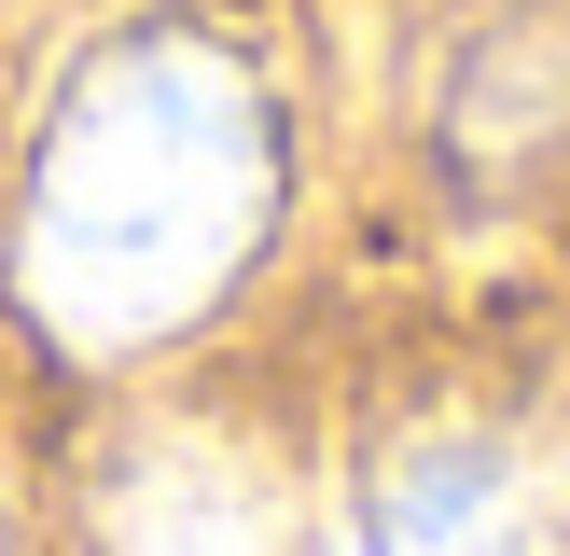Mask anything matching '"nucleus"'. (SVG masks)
I'll use <instances>...</instances> for the list:
<instances>
[{"label":"nucleus","mask_w":570,"mask_h":556,"mask_svg":"<svg viewBox=\"0 0 570 556\" xmlns=\"http://www.w3.org/2000/svg\"><path fill=\"white\" fill-rule=\"evenodd\" d=\"M265 195H278L265 98L209 42H126L42 126L14 278L42 306V334H70V348H154L250 265Z\"/></svg>","instance_id":"1"},{"label":"nucleus","mask_w":570,"mask_h":556,"mask_svg":"<svg viewBox=\"0 0 570 556\" xmlns=\"http://www.w3.org/2000/svg\"><path fill=\"white\" fill-rule=\"evenodd\" d=\"M348 556H543V500H529L515 445L488 431H417L362 473Z\"/></svg>","instance_id":"2"},{"label":"nucleus","mask_w":570,"mask_h":556,"mask_svg":"<svg viewBox=\"0 0 570 556\" xmlns=\"http://www.w3.org/2000/svg\"><path fill=\"white\" fill-rule=\"evenodd\" d=\"M98 556H278V500L237 445L209 431H154L126 473H111V528Z\"/></svg>","instance_id":"3"},{"label":"nucleus","mask_w":570,"mask_h":556,"mask_svg":"<svg viewBox=\"0 0 570 556\" xmlns=\"http://www.w3.org/2000/svg\"><path fill=\"white\" fill-rule=\"evenodd\" d=\"M557 126H570V42H557V28H501V42L460 56V83H445L460 167H529Z\"/></svg>","instance_id":"4"}]
</instances>
